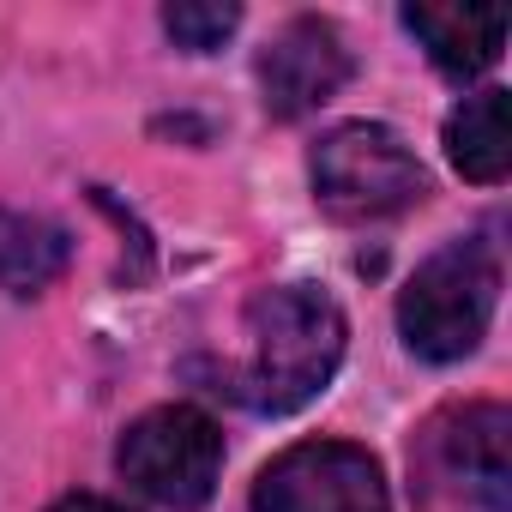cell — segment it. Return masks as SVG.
Returning a JSON list of instances; mask_svg holds the SVG:
<instances>
[{"label":"cell","mask_w":512,"mask_h":512,"mask_svg":"<svg viewBox=\"0 0 512 512\" xmlns=\"http://www.w3.org/2000/svg\"><path fill=\"white\" fill-rule=\"evenodd\" d=\"M350 350V320L320 284H272L247 302V368L235 398L260 416H290L314 404Z\"/></svg>","instance_id":"cell-1"},{"label":"cell","mask_w":512,"mask_h":512,"mask_svg":"<svg viewBox=\"0 0 512 512\" xmlns=\"http://www.w3.org/2000/svg\"><path fill=\"white\" fill-rule=\"evenodd\" d=\"M494 308H500V253L476 235L470 241L458 235L440 253H428L398 296L404 350L422 362H440V368L464 362L488 338Z\"/></svg>","instance_id":"cell-2"},{"label":"cell","mask_w":512,"mask_h":512,"mask_svg":"<svg viewBox=\"0 0 512 512\" xmlns=\"http://www.w3.org/2000/svg\"><path fill=\"white\" fill-rule=\"evenodd\" d=\"M308 181L314 199L344 217V223H368V217H398L410 205L428 199V169L422 157L380 121H344L332 127L314 157H308Z\"/></svg>","instance_id":"cell-3"},{"label":"cell","mask_w":512,"mask_h":512,"mask_svg":"<svg viewBox=\"0 0 512 512\" xmlns=\"http://www.w3.org/2000/svg\"><path fill=\"white\" fill-rule=\"evenodd\" d=\"M115 470L145 500L169 512H199L223 476V428L199 404H157L121 434Z\"/></svg>","instance_id":"cell-4"},{"label":"cell","mask_w":512,"mask_h":512,"mask_svg":"<svg viewBox=\"0 0 512 512\" xmlns=\"http://www.w3.org/2000/svg\"><path fill=\"white\" fill-rule=\"evenodd\" d=\"M253 512H392L386 470L356 440H302L253 482Z\"/></svg>","instance_id":"cell-5"},{"label":"cell","mask_w":512,"mask_h":512,"mask_svg":"<svg viewBox=\"0 0 512 512\" xmlns=\"http://www.w3.org/2000/svg\"><path fill=\"white\" fill-rule=\"evenodd\" d=\"M512 416L506 404H464L428 422L422 434V494L452 488L458 506L476 512H512V452H506Z\"/></svg>","instance_id":"cell-6"},{"label":"cell","mask_w":512,"mask_h":512,"mask_svg":"<svg viewBox=\"0 0 512 512\" xmlns=\"http://www.w3.org/2000/svg\"><path fill=\"white\" fill-rule=\"evenodd\" d=\"M344 85H350V49L332 19L302 13L260 49V97L272 121H302Z\"/></svg>","instance_id":"cell-7"},{"label":"cell","mask_w":512,"mask_h":512,"mask_svg":"<svg viewBox=\"0 0 512 512\" xmlns=\"http://www.w3.org/2000/svg\"><path fill=\"white\" fill-rule=\"evenodd\" d=\"M404 31L428 49V61L446 79L470 85L506 49V7H434V0H416V7H404Z\"/></svg>","instance_id":"cell-8"},{"label":"cell","mask_w":512,"mask_h":512,"mask_svg":"<svg viewBox=\"0 0 512 512\" xmlns=\"http://www.w3.org/2000/svg\"><path fill=\"white\" fill-rule=\"evenodd\" d=\"M506 91L500 85H488V91H476V97H464L452 115H446V157H452V169L464 175V181H476V187H494V181H506V169H512V121H506Z\"/></svg>","instance_id":"cell-9"},{"label":"cell","mask_w":512,"mask_h":512,"mask_svg":"<svg viewBox=\"0 0 512 512\" xmlns=\"http://www.w3.org/2000/svg\"><path fill=\"white\" fill-rule=\"evenodd\" d=\"M67 266H73V235L55 217L0 205V290L7 296H43Z\"/></svg>","instance_id":"cell-10"},{"label":"cell","mask_w":512,"mask_h":512,"mask_svg":"<svg viewBox=\"0 0 512 512\" xmlns=\"http://www.w3.org/2000/svg\"><path fill=\"white\" fill-rule=\"evenodd\" d=\"M235 25H241V7H229V0H175V7H163V31L187 55L223 49L235 37Z\"/></svg>","instance_id":"cell-11"},{"label":"cell","mask_w":512,"mask_h":512,"mask_svg":"<svg viewBox=\"0 0 512 512\" xmlns=\"http://www.w3.org/2000/svg\"><path fill=\"white\" fill-rule=\"evenodd\" d=\"M49 512H133V506H121V500H103V494H61Z\"/></svg>","instance_id":"cell-12"}]
</instances>
